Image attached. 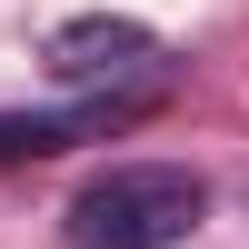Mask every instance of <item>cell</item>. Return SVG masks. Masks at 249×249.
<instances>
[{"label": "cell", "mask_w": 249, "mask_h": 249, "mask_svg": "<svg viewBox=\"0 0 249 249\" xmlns=\"http://www.w3.org/2000/svg\"><path fill=\"white\" fill-rule=\"evenodd\" d=\"M199 219H210V179L199 170H179V160H120V170H100L60 210V230H70V249H179Z\"/></svg>", "instance_id": "obj_1"}, {"label": "cell", "mask_w": 249, "mask_h": 249, "mask_svg": "<svg viewBox=\"0 0 249 249\" xmlns=\"http://www.w3.org/2000/svg\"><path fill=\"white\" fill-rule=\"evenodd\" d=\"M50 70L70 80V90H150V70H160V30L110 20V10L60 20V30H50Z\"/></svg>", "instance_id": "obj_2"}, {"label": "cell", "mask_w": 249, "mask_h": 249, "mask_svg": "<svg viewBox=\"0 0 249 249\" xmlns=\"http://www.w3.org/2000/svg\"><path fill=\"white\" fill-rule=\"evenodd\" d=\"M150 110V90H80L70 110H0V160H60L80 140H110Z\"/></svg>", "instance_id": "obj_3"}]
</instances>
